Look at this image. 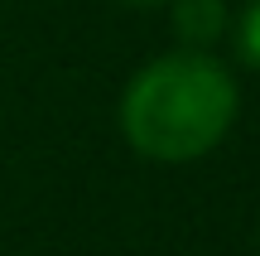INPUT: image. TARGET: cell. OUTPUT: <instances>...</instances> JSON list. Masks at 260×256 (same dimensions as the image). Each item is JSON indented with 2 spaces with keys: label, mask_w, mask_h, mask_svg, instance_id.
Instances as JSON below:
<instances>
[{
  "label": "cell",
  "mask_w": 260,
  "mask_h": 256,
  "mask_svg": "<svg viewBox=\"0 0 260 256\" xmlns=\"http://www.w3.org/2000/svg\"><path fill=\"white\" fill-rule=\"evenodd\" d=\"M125 5H154V0H125Z\"/></svg>",
  "instance_id": "obj_4"
},
{
  "label": "cell",
  "mask_w": 260,
  "mask_h": 256,
  "mask_svg": "<svg viewBox=\"0 0 260 256\" xmlns=\"http://www.w3.org/2000/svg\"><path fill=\"white\" fill-rule=\"evenodd\" d=\"M174 29L188 48L217 44L222 29H226V5L222 0H178L174 5Z\"/></svg>",
  "instance_id": "obj_2"
},
{
  "label": "cell",
  "mask_w": 260,
  "mask_h": 256,
  "mask_svg": "<svg viewBox=\"0 0 260 256\" xmlns=\"http://www.w3.org/2000/svg\"><path fill=\"white\" fill-rule=\"evenodd\" d=\"M236 48L251 68H260V0H246L241 19H236Z\"/></svg>",
  "instance_id": "obj_3"
},
{
  "label": "cell",
  "mask_w": 260,
  "mask_h": 256,
  "mask_svg": "<svg viewBox=\"0 0 260 256\" xmlns=\"http://www.w3.org/2000/svg\"><path fill=\"white\" fill-rule=\"evenodd\" d=\"M236 106L241 92L232 73L203 48H178L130 77L121 97V131L145 160L188 164L232 131Z\"/></svg>",
  "instance_id": "obj_1"
}]
</instances>
